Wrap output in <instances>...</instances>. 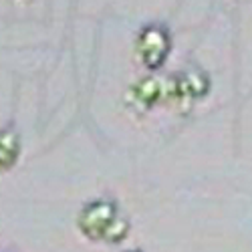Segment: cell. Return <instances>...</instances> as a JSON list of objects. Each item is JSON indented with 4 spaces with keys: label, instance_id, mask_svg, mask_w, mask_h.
Instances as JSON below:
<instances>
[{
    "label": "cell",
    "instance_id": "cell-1",
    "mask_svg": "<svg viewBox=\"0 0 252 252\" xmlns=\"http://www.w3.org/2000/svg\"><path fill=\"white\" fill-rule=\"evenodd\" d=\"M137 55L148 69L156 71L163 65L170 53V34L161 25H148L137 34Z\"/></svg>",
    "mask_w": 252,
    "mask_h": 252
},
{
    "label": "cell",
    "instance_id": "cell-2",
    "mask_svg": "<svg viewBox=\"0 0 252 252\" xmlns=\"http://www.w3.org/2000/svg\"><path fill=\"white\" fill-rule=\"evenodd\" d=\"M117 214V206L111 200H95L83 208L79 216V228L81 232L91 240H101L103 228L107 222Z\"/></svg>",
    "mask_w": 252,
    "mask_h": 252
},
{
    "label": "cell",
    "instance_id": "cell-3",
    "mask_svg": "<svg viewBox=\"0 0 252 252\" xmlns=\"http://www.w3.org/2000/svg\"><path fill=\"white\" fill-rule=\"evenodd\" d=\"M161 97H163V81L158 77H143L127 93L129 105H133V107L139 111L150 109Z\"/></svg>",
    "mask_w": 252,
    "mask_h": 252
},
{
    "label": "cell",
    "instance_id": "cell-4",
    "mask_svg": "<svg viewBox=\"0 0 252 252\" xmlns=\"http://www.w3.org/2000/svg\"><path fill=\"white\" fill-rule=\"evenodd\" d=\"M20 139L12 127L0 129V167H10L18 156Z\"/></svg>",
    "mask_w": 252,
    "mask_h": 252
},
{
    "label": "cell",
    "instance_id": "cell-5",
    "mask_svg": "<svg viewBox=\"0 0 252 252\" xmlns=\"http://www.w3.org/2000/svg\"><path fill=\"white\" fill-rule=\"evenodd\" d=\"M127 232H129V220L125 218V216L115 214V216L107 222V226L103 228L101 240L109 242V244H119L125 236H127Z\"/></svg>",
    "mask_w": 252,
    "mask_h": 252
},
{
    "label": "cell",
    "instance_id": "cell-6",
    "mask_svg": "<svg viewBox=\"0 0 252 252\" xmlns=\"http://www.w3.org/2000/svg\"><path fill=\"white\" fill-rule=\"evenodd\" d=\"M129 252H139V250H129Z\"/></svg>",
    "mask_w": 252,
    "mask_h": 252
}]
</instances>
